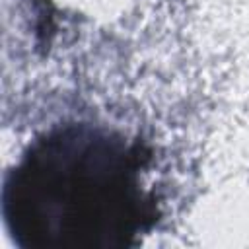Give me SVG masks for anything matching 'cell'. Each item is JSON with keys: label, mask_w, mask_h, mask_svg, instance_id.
Returning <instances> with one entry per match:
<instances>
[{"label": "cell", "mask_w": 249, "mask_h": 249, "mask_svg": "<svg viewBox=\"0 0 249 249\" xmlns=\"http://www.w3.org/2000/svg\"><path fill=\"white\" fill-rule=\"evenodd\" d=\"M140 161L121 138L54 130L6 175L2 206L12 237L37 249L123 245L142 214Z\"/></svg>", "instance_id": "obj_1"}]
</instances>
